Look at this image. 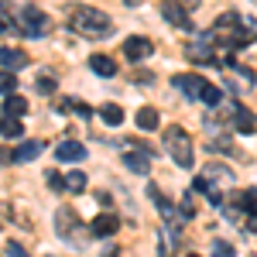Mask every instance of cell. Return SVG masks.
I'll return each mask as SVG.
<instances>
[{
  "mask_svg": "<svg viewBox=\"0 0 257 257\" xmlns=\"http://www.w3.org/2000/svg\"><path fill=\"white\" fill-rule=\"evenodd\" d=\"M65 18H69V28H72L76 35H86V38H103V35H110V28H113V21H110L106 11L86 7V4H69V7H65Z\"/></svg>",
  "mask_w": 257,
  "mask_h": 257,
  "instance_id": "1",
  "label": "cell"
},
{
  "mask_svg": "<svg viewBox=\"0 0 257 257\" xmlns=\"http://www.w3.org/2000/svg\"><path fill=\"white\" fill-rule=\"evenodd\" d=\"M165 148H168V158L175 161L178 168H192L196 151H192V138H189V131H182V127H168V131H165Z\"/></svg>",
  "mask_w": 257,
  "mask_h": 257,
  "instance_id": "2",
  "label": "cell"
},
{
  "mask_svg": "<svg viewBox=\"0 0 257 257\" xmlns=\"http://www.w3.org/2000/svg\"><path fill=\"white\" fill-rule=\"evenodd\" d=\"M21 31L24 35H31V38H41V35H48L52 31V21H48V14L45 11H38V7H24L21 11Z\"/></svg>",
  "mask_w": 257,
  "mask_h": 257,
  "instance_id": "3",
  "label": "cell"
},
{
  "mask_svg": "<svg viewBox=\"0 0 257 257\" xmlns=\"http://www.w3.org/2000/svg\"><path fill=\"white\" fill-rule=\"evenodd\" d=\"M155 48H151V38H141V35H131V38L123 41V55L131 62H141V59H148Z\"/></svg>",
  "mask_w": 257,
  "mask_h": 257,
  "instance_id": "4",
  "label": "cell"
},
{
  "mask_svg": "<svg viewBox=\"0 0 257 257\" xmlns=\"http://www.w3.org/2000/svg\"><path fill=\"white\" fill-rule=\"evenodd\" d=\"M117 226H120L117 213H99V216L89 223V233H93V237H113Z\"/></svg>",
  "mask_w": 257,
  "mask_h": 257,
  "instance_id": "5",
  "label": "cell"
},
{
  "mask_svg": "<svg viewBox=\"0 0 257 257\" xmlns=\"http://www.w3.org/2000/svg\"><path fill=\"white\" fill-rule=\"evenodd\" d=\"M28 65V55L21 48H0V69L4 72H14V69H24Z\"/></svg>",
  "mask_w": 257,
  "mask_h": 257,
  "instance_id": "6",
  "label": "cell"
},
{
  "mask_svg": "<svg viewBox=\"0 0 257 257\" xmlns=\"http://www.w3.org/2000/svg\"><path fill=\"white\" fill-rule=\"evenodd\" d=\"M55 158L59 161H82L86 158V144H79V141H62L59 148H55Z\"/></svg>",
  "mask_w": 257,
  "mask_h": 257,
  "instance_id": "7",
  "label": "cell"
},
{
  "mask_svg": "<svg viewBox=\"0 0 257 257\" xmlns=\"http://www.w3.org/2000/svg\"><path fill=\"white\" fill-rule=\"evenodd\" d=\"M175 86H182L189 99H202V89H206L209 82H206V79H199V76H178Z\"/></svg>",
  "mask_w": 257,
  "mask_h": 257,
  "instance_id": "8",
  "label": "cell"
},
{
  "mask_svg": "<svg viewBox=\"0 0 257 257\" xmlns=\"http://www.w3.org/2000/svg\"><path fill=\"white\" fill-rule=\"evenodd\" d=\"M233 127H237L240 134H254V131H257V113H250L247 106H237V113H233Z\"/></svg>",
  "mask_w": 257,
  "mask_h": 257,
  "instance_id": "9",
  "label": "cell"
},
{
  "mask_svg": "<svg viewBox=\"0 0 257 257\" xmlns=\"http://www.w3.org/2000/svg\"><path fill=\"white\" fill-rule=\"evenodd\" d=\"M123 165H127L131 172H138V175H148V172H151L148 151H127V155H123Z\"/></svg>",
  "mask_w": 257,
  "mask_h": 257,
  "instance_id": "10",
  "label": "cell"
},
{
  "mask_svg": "<svg viewBox=\"0 0 257 257\" xmlns=\"http://www.w3.org/2000/svg\"><path fill=\"white\" fill-rule=\"evenodd\" d=\"M89 69H93L96 76H103V79L117 76V62L110 59V55H93V59H89Z\"/></svg>",
  "mask_w": 257,
  "mask_h": 257,
  "instance_id": "11",
  "label": "cell"
},
{
  "mask_svg": "<svg viewBox=\"0 0 257 257\" xmlns=\"http://www.w3.org/2000/svg\"><path fill=\"white\" fill-rule=\"evenodd\" d=\"M161 14H165L168 24H175V28H182V31L189 28V14H185V7H178V4H172V0L165 4V11H161Z\"/></svg>",
  "mask_w": 257,
  "mask_h": 257,
  "instance_id": "12",
  "label": "cell"
},
{
  "mask_svg": "<svg viewBox=\"0 0 257 257\" xmlns=\"http://www.w3.org/2000/svg\"><path fill=\"white\" fill-rule=\"evenodd\" d=\"M79 226V216H76V209H59V216H55V230L65 233V237H72V230Z\"/></svg>",
  "mask_w": 257,
  "mask_h": 257,
  "instance_id": "13",
  "label": "cell"
},
{
  "mask_svg": "<svg viewBox=\"0 0 257 257\" xmlns=\"http://www.w3.org/2000/svg\"><path fill=\"white\" fill-rule=\"evenodd\" d=\"M24 113H28V99H24V96H18V93H14V96H7V99H4V117L21 120Z\"/></svg>",
  "mask_w": 257,
  "mask_h": 257,
  "instance_id": "14",
  "label": "cell"
},
{
  "mask_svg": "<svg viewBox=\"0 0 257 257\" xmlns=\"http://www.w3.org/2000/svg\"><path fill=\"white\" fill-rule=\"evenodd\" d=\"M134 120H138L141 131H158V123H161V117H158V110H155V106H141Z\"/></svg>",
  "mask_w": 257,
  "mask_h": 257,
  "instance_id": "15",
  "label": "cell"
},
{
  "mask_svg": "<svg viewBox=\"0 0 257 257\" xmlns=\"http://www.w3.org/2000/svg\"><path fill=\"white\" fill-rule=\"evenodd\" d=\"M41 155V141H24L18 151H14V158L18 161H35Z\"/></svg>",
  "mask_w": 257,
  "mask_h": 257,
  "instance_id": "16",
  "label": "cell"
},
{
  "mask_svg": "<svg viewBox=\"0 0 257 257\" xmlns=\"http://www.w3.org/2000/svg\"><path fill=\"white\" fill-rule=\"evenodd\" d=\"M103 120H106L110 127H120V123H123V110H120L117 103H106V106H103Z\"/></svg>",
  "mask_w": 257,
  "mask_h": 257,
  "instance_id": "17",
  "label": "cell"
},
{
  "mask_svg": "<svg viewBox=\"0 0 257 257\" xmlns=\"http://www.w3.org/2000/svg\"><path fill=\"white\" fill-rule=\"evenodd\" d=\"M59 110H72V113H79V117H93V110H89V106H86V103H79V99H62L59 103Z\"/></svg>",
  "mask_w": 257,
  "mask_h": 257,
  "instance_id": "18",
  "label": "cell"
},
{
  "mask_svg": "<svg viewBox=\"0 0 257 257\" xmlns=\"http://www.w3.org/2000/svg\"><path fill=\"white\" fill-rule=\"evenodd\" d=\"M0 134H4V138H21V120L0 117Z\"/></svg>",
  "mask_w": 257,
  "mask_h": 257,
  "instance_id": "19",
  "label": "cell"
},
{
  "mask_svg": "<svg viewBox=\"0 0 257 257\" xmlns=\"http://www.w3.org/2000/svg\"><path fill=\"white\" fill-rule=\"evenodd\" d=\"M65 189H69V192H86V175H82V172L65 175Z\"/></svg>",
  "mask_w": 257,
  "mask_h": 257,
  "instance_id": "20",
  "label": "cell"
},
{
  "mask_svg": "<svg viewBox=\"0 0 257 257\" xmlns=\"http://www.w3.org/2000/svg\"><path fill=\"white\" fill-rule=\"evenodd\" d=\"M202 103L219 106V103H223V89H216V86H206V89H202Z\"/></svg>",
  "mask_w": 257,
  "mask_h": 257,
  "instance_id": "21",
  "label": "cell"
},
{
  "mask_svg": "<svg viewBox=\"0 0 257 257\" xmlns=\"http://www.w3.org/2000/svg\"><path fill=\"white\" fill-rule=\"evenodd\" d=\"M14 89H18V76H11V72L0 69V93H11L14 96Z\"/></svg>",
  "mask_w": 257,
  "mask_h": 257,
  "instance_id": "22",
  "label": "cell"
},
{
  "mask_svg": "<svg viewBox=\"0 0 257 257\" xmlns=\"http://www.w3.org/2000/svg\"><path fill=\"white\" fill-rule=\"evenodd\" d=\"M35 89H38V93H52V89H55V79H52V72H41V79L35 82Z\"/></svg>",
  "mask_w": 257,
  "mask_h": 257,
  "instance_id": "23",
  "label": "cell"
},
{
  "mask_svg": "<svg viewBox=\"0 0 257 257\" xmlns=\"http://www.w3.org/2000/svg\"><path fill=\"white\" fill-rule=\"evenodd\" d=\"M48 185H52V189H55V192H62V189H65V175H59V172H48Z\"/></svg>",
  "mask_w": 257,
  "mask_h": 257,
  "instance_id": "24",
  "label": "cell"
},
{
  "mask_svg": "<svg viewBox=\"0 0 257 257\" xmlns=\"http://www.w3.org/2000/svg\"><path fill=\"white\" fill-rule=\"evenodd\" d=\"M182 216H196V199H192V192H189L185 202H182Z\"/></svg>",
  "mask_w": 257,
  "mask_h": 257,
  "instance_id": "25",
  "label": "cell"
},
{
  "mask_svg": "<svg viewBox=\"0 0 257 257\" xmlns=\"http://www.w3.org/2000/svg\"><path fill=\"white\" fill-rule=\"evenodd\" d=\"M134 79L144 82V86H151V82H155V72H148V69H138V72H134Z\"/></svg>",
  "mask_w": 257,
  "mask_h": 257,
  "instance_id": "26",
  "label": "cell"
},
{
  "mask_svg": "<svg viewBox=\"0 0 257 257\" xmlns=\"http://www.w3.org/2000/svg\"><path fill=\"white\" fill-rule=\"evenodd\" d=\"M213 257H233V247L230 243H216L213 247Z\"/></svg>",
  "mask_w": 257,
  "mask_h": 257,
  "instance_id": "27",
  "label": "cell"
},
{
  "mask_svg": "<svg viewBox=\"0 0 257 257\" xmlns=\"http://www.w3.org/2000/svg\"><path fill=\"white\" fill-rule=\"evenodd\" d=\"M14 151H11V148H4V144H0V165H14Z\"/></svg>",
  "mask_w": 257,
  "mask_h": 257,
  "instance_id": "28",
  "label": "cell"
},
{
  "mask_svg": "<svg viewBox=\"0 0 257 257\" xmlns=\"http://www.w3.org/2000/svg\"><path fill=\"white\" fill-rule=\"evenodd\" d=\"M7 257H28L21 250V243H7Z\"/></svg>",
  "mask_w": 257,
  "mask_h": 257,
  "instance_id": "29",
  "label": "cell"
},
{
  "mask_svg": "<svg viewBox=\"0 0 257 257\" xmlns=\"http://www.w3.org/2000/svg\"><path fill=\"white\" fill-rule=\"evenodd\" d=\"M11 28V14H7V7H0V31H7Z\"/></svg>",
  "mask_w": 257,
  "mask_h": 257,
  "instance_id": "30",
  "label": "cell"
},
{
  "mask_svg": "<svg viewBox=\"0 0 257 257\" xmlns=\"http://www.w3.org/2000/svg\"><path fill=\"white\" fill-rule=\"evenodd\" d=\"M189 257H196V254H189Z\"/></svg>",
  "mask_w": 257,
  "mask_h": 257,
  "instance_id": "31",
  "label": "cell"
}]
</instances>
